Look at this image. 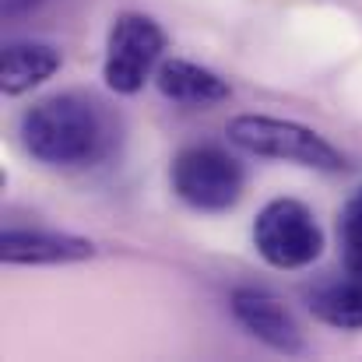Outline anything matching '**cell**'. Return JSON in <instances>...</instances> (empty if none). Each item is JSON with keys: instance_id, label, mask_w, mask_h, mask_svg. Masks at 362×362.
Here are the masks:
<instances>
[{"instance_id": "obj_9", "label": "cell", "mask_w": 362, "mask_h": 362, "mask_svg": "<svg viewBox=\"0 0 362 362\" xmlns=\"http://www.w3.org/2000/svg\"><path fill=\"white\" fill-rule=\"evenodd\" d=\"M155 85L165 99L180 103V106H215V103H226L233 99V88L222 74L201 67V64H190V60H162L158 71H155Z\"/></svg>"}, {"instance_id": "obj_3", "label": "cell", "mask_w": 362, "mask_h": 362, "mask_svg": "<svg viewBox=\"0 0 362 362\" xmlns=\"http://www.w3.org/2000/svg\"><path fill=\"white\" fill-rule=\"evenodd\" d=\"M169 183H173V194L187 208L218 215V211L236 208L246 176L240 162L218 144H187L176 151L169 165Z\"/></svg>"}, {"instance_id": "obj_4", "label": "cell", "mask_w": 362, "mask_h": 362, "mask_svg": "<svg viewBox=\"0 0 362 362\" xmlns=\"http://www.w3.org/2000/svg\"><path fill=\"white\" fill-rule=\"evenodd\" d=\"M253 246L278 271L310 267L324 253V229L296 197H274L253 218Z\"/></svg>"}, {"instance_id": "obj_6", "label": "cell", "mask_w": 362, "mask_h": 362, "mask_svg": "<svg viewBox=\"0 0 362 362\" xmlns=\"http://www.w3.org/2000/svg\"><path fill=\"white\" fill-rule=\"evenodd\" d=\"M233 317L240 320L246 334H253L260 345H267L271 352L281 356H303V334L299 324L292 320V313L285 310V303L264 288H236L233 292Z\"/></svg>"}, {"instance_id": "obj_10", "label": "cell", "mask_w": 362, "mask_h": 362, "mask_svg": "<svg viewBox=\"0 0 362 362\" xmlns=\"http://www.w3.org/2000/svg\"><path fill=\"white\" fill-rule=\"evenodd\" d=\"M310 310L338 331H362V278L345 271V278L324 281L310 292Z\"/></svg>"}, {"instance_id": "obj_11", "label": "cell", "mask_w": 362, "mask_h": 362, "mask_svg": "<svg viewBox=\"0 0 362 362\" xmlns=\"http://www.w3.org/2000/svg\"><path fill=\"white\" fill-rule=\"evenodd\" d=\"M338 240H341V246L362 243V187L345 201V208L338 215Z\"/></svg>"}, {"instance_id": "obj_13", "label": "cell", "mask_w": 362, "mask_h": 362, "mask_svg": "<svg viewBox=\"0 0 362 362\" xmlns=\"http://www.w3.org/2000/svg\"><path fill=\"white\" fill-rule=\"evenodd\" d=\"M341 260H345V271L362 278V243L356 246H341Z\"/></svg>"}, {"instance_id": "obj_7", "label": "cell", "mask_w": 362, "mask_h": 362, "mask_svg": "<svg viewBox=\"0 0 362 362\" xmlns=\"http://www.w3.org/2000/svg\"><path fill=\"white\" fill-rule=\"evenodd\" d=\"M0 257L7 264H74L95 257V243L49 229H7L0 240Z\"/></svg>"}, {"instance_id": "obj_8", "label": "cell", "mask_w": 362, "mask_h": 362, "mask_svg": "<svg viewBox=\"0 0 362 362\" xmlns=\"http://www.w3.org/2000/svg\"><path fill=\"white\" fill-rule=\"evenodd\" d=\"M64 64V53L53 42L39 39H11L0 57V88L7 95H21L42 81H49Z\"/></svg>"}, {"instance_id": "obj_5", "label": "cell", "mask_w": 362, "mask_h": 362, "mask_svg": "<svg viewBox=\"0 0 362 362\" xmlns=\"http://www.w3.org/2000/svg\"><path fill=\"white\" fill-rule=\"evenodd\" d=\"M165 53V32L155 18L141 11H123L113 18L106 35L103 78L117 95H137L148 78H155Z\"/></svg>"}, {"instance_id": "obj_1", "label": "cell", "mask_w": 362, "mask_h": 362, "mask_svg": "<svg viewBox=\"0 0 362 362\" xmlns=\"http://www.w3.org/2000/svg\"><path fill=\"white\" fill-rule=\"evenodd\" d=\"M18 137L21 148L49 169H88L113 151L117 120L85 92H57L21 113Z\"/></svg>"}, {"instance_id": "obj_12", "label": "cell", "mask_w": 362, "mask_h": 362, "mask_svg": "<svg viewBox=\"0 0 362 362\" xmlns=\"http://www.w3.org/2000/svg\"><path fill=\"white\" fill-rule=\"evenodd\" d=\"M42 4H46V0H0L4 18H21V14H28V11L42 7Z\"/></svg>"}, {"instance_id": "obj_2", "label": "cell", "mask_w": 362, "mask_h": 362, "mask_svg": "<svg viewBox=\"0 0 362 362\" xmlns=\"http://www.w3.org/2000/svg\"><path fill=\"white\" fill-rule=\"evenodd\" d=\"M226 134L236 148L257 158H278V162H292V165H306L320 173H341L349 165L345 155L327 137H320L313 127H303L296 120L246 113V117L229 120Z\"/></svg>"}]
</instances>
